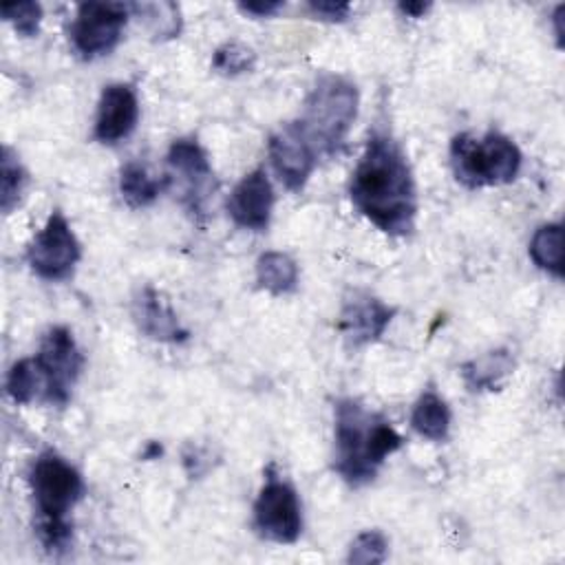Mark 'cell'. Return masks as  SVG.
<instances>
[{"mask_svg": "<svg viewBox=\"0 0 565 565\" xmlns=\"http://www.w3.org/2000/svg\"><path fill=\"white\" fill-rule=\"evenodd\" d=\"M170 7H172V2L130 4V11H135L137 15H141L148 22L152 35H157V38H174L181 31V18H179V9L172 11L168 18H163V13H168Z\"/></svg>", "mask_w": 565, "mask_h": 565, "instance_id": "obj_25", "label": "cell"}, {"mask_svg": "<svg viewBox=\"0 0 565 565\" xmlns=\"http://www.w3.org/2000/svg\"><path fill=\"white\" fill-rule=\"evenodd\" d=\"M79 258L82 245L66 216L55 210L29 243L26 263L35 276L55 282L71 278Z\"/></svg>", "mask_w": 565, "mask_h": 565, "instance_id": "obj_9", "label": "cell"}, {"mask_svg": "<svg viewBox=\"0 0 565 565\" xmlns=\"http://www.w3.org/2000/svg\"><path fill=\"white\" fill-rule=\"evenodd\" d=\"M254 530L274 543H296L302 532V508L296 488L269 463L254 501Z\"/></svg>", "mask_w": 565, "mask_h": 565, "instance_id": "obj_7", "label": "cell"}, {"mask_svg": "<svg viewBox=\"0 0 565 565\" xmlns=\"http://www.w3.org/2000/svg\"><path fill=\"white\" fill-rule=\"evenodd\" d=\"M514 371V355L510 349H492L479 358L461 364V377L475 393L499 391L505 377Z\"/></svg>", "mask_w": 565, "mask_h": 565, "instance_id": "obj_16", "label": "cell"}, {"mask_svg": "<svg viewBox=\"0 0 565 565\" xmlns=\"http://www.w3.org/2000/svg\"><path fill=\"white\" fill-rule=\"evenodd\" d=\"M395 311H397L395 307L386 305L371 291L353 289L344 296V302L338 316V331L342 333L344 342L351 349L366 347L384 335Z\"/></svg>", "mask_w": 565, "mask_h": 565, "instance_id": "obj_11", "label": "cell"}, {"mask_svg": "<svg viewBox=\"0 0 565 565\" xmlns=\"http://www.w3.org/2000/svg\"><path fill=\"white\" fill-rule=\"evenodd\" d=\"M7 393L15 404H31L42 399V377L33 358L18 360L7 373Z\"/></svg>", "mask_w": 565, "mask_h": 565, "instance_id": "obj_22", "label": "cell"}, {"mask_svg": "<svg viewBox=\"0 0 565 565\" xmlns=\"http://www.w3.org/2000/svg\"><path fill=\"white\" fill-rule=\"evenodd\" d=\"M274 172L289 192H300L318 163V152L300 130L298 121L280 126L267 141Z\"/></svg>", "mask_w": 565, "mask_h": 565, "instance_id": "obj_10", "label": "cell"}, {"mask_svg": "<svg viewBox=\"0 0 565 565\" xmlns=\"http://www.w3.org/2000/svg\"><path fill=\"white\" fill-rule=\"evenodd\" d=\"M256 282L271 296L291 294L298 287V265L285 252H265L256 260Z\"/></svg>", "mask_w": 565, "mask_h": 565, "instance_id": "obj_19", "label": "cell"}, {"mask_svg": "<svg viewBox=\"0 0 565 565\" xmlns=\"http://www.w3.org/2000/svg\"><path fill=\"white\" fill-rule=\"evenodd\" d=\"M530 258L543 271L563 278V225L545 223L530 241Z\"/></svg>", "mask_w": 565, "mask_h": 565, "instance_id": "obj_20", "label": "cell"}, {"mask_svg": "<svg viewBox=\"0 0 565 565\" xmlns=\"http://www.w3.org/2000/svg\"><path fill=\"white\" fill-rule=\"evenodd\" d=\"M130 18L124 2H82L68 29L71 44L82 60L108 55L119 44Z\"/></svg>", "mask_w": 565, "mask_h": 565, "instance_id": "obj_8", "label": "cell"}, {"mask_svg": "<svg viewBox=\"0 0 565 565\" xmlns=\"http://www.w3.org/2000/svg\"><path fill=\"white\" fill-rule=\"evenodd\" d=\"M307 9L311 11V15L316 20H324V22H342L351 13V4L349 2H329V0L309 2Z\"/></svg>", "mask_w": 565, "mask_h": 565, "instance_id": "obj_27", "label": "cell"}, {"mask_svg": "<svg viewBox=\"0 0 565 565\" xmlns=\"http://www.w3.org/2000/svg\"><path fill=\"white\" fill-rule=\"evenodd\" d=\"M170 185V177L154 179L139 161H128L119 170V192L128 207H148Z\"/></svg>", "mask_w": 565, "mask_h": 565, "instance_id": "obj_18", "label": "cell"}, {"mask_svg": "<svg viewBox=\"0 0 565 565\" xmlns=\"http://www.w3.org/2000/svg\"><path fill=\"white\" fill-rule=\"evenodd\" d=\"M521 163L523 157L519 146L497 130H490L483 137L459 132L450 141L452 174L470 190L512 183Z\"/></svg>", "mask_w": 565, "mask_h": 565, "instance_id": "obj_5", "label": "cell"}, {"mask_svg": "<svg viewBox=\"0 0 565 565\" xmlns=\"http://www.w3.org/2000/svg\"><path fill=\"white\" fill-rule=\"evenodd\" d=\"M282 7H285L282 2H241L238 4V9L243 13H249V15H256V18H269Z\"/></svg>", "mask_w": 565, "mask_h": 565, "instance_id": "obj_28", "label": "cell"}, {"mask_svg": "<svg viewBox=\"0 0 565 565\" xmlns=\"http://www.w3.org/2000/svg\"><path fill=\"white\" fill-rule=\"evenodd\" d=\"M397 9L408 18H422L430 9V2H399Z\"/></svg>", "mask_w": 565, "mask_h": 565, "instance_id": "obj_29", "label": "cell"}, {"mask_svg": "<svg viewBox=\"0 0 565 565\" xmlns=\"http://www.w3.org/2000/svg\"><path fill=\"white\" fill-rule=\"evenodd\" d=\"M2 18L13 24L18 35L22 38H33L40 31L42 22V7L38 2H15V4H4L0 9Z\"/></svg>", "mask_w": 565, "mask_h": 565, "instance_id": "obj_26", "label": "cell"}, {"mask_svg": "<svg viewBox=\"0 0 565 565\" xmlns=\"http://www.w3.org/2000/svg\"><path fill=\"white\" fill-rule=\"evenodd\" d=\"M33 360L42 377V402L64 408L84 369V355L73 331L64 324L46 329Z\"/></svg>", "mask_w": 565, "mask_h": 565, "instance_id": "obj_6", "label": "cell"}, {"mask_svg": "<svg viewBox=\"0 0 565 565\" xmlns=\"http://www.w3.org/2000/svg\"><path fill=\"white\" fill-rule=\"evenodd\" d=\"M404 437L375 411L355 397L333 406V470L351 488L371 483L388 455L399 450Z\"/></svg>", "mask_w": 565, "mask_h": 565, "instance_id": "obj_2", "label": "cell"}, {"mask_svg": "<svg viewBox=\"0 0 565 565\" xmlns=\"http://www.w3.org/2000/svg\"><path fill=\"white\" fill-rule=\"evenodd\" d=\"M386 556H388L386 536L380 530H364L351 541L347 561L355 565H373V563H384Z\"/></svg>", "mask_w": 565, "mask_h": 565, "instance_id": "obj_24", "label": "cell"}, {"mask_svg": "<svg viewBox=\"0 0 565 565\" xmlns=\"http://www.w3.org/2000/svg\"><path fill=\"white\" fill-rule=\"evenodd\" d=\"M358 86L351 79L333 73H324L316 79L305 99L298 126L318 157H335L344 148L347 135L358 117Z\"/></svg>", "mask_w": 565, "mask_h": 565, "instance_id": "obj_4", "label": "cell"}, {"mask_svg": "<svg viewBox=\"0 0 565 565\" xmlns=\"http://www.w3.org/2000/svg\"><path fill=\"white\" fill-rule=\"evenodd\" d=\"M225 207L236 227L265 232L274 210V188L265 168L247 172L230 192Z\"/></svg>", "mask_w": 565, "mask_h": 565, "instance_id": "obj_13", "label": "cell"}, {"mask_svg": "<svg viewBox=\"0 0 565 565\" xmlns=\"http://www.w3.org/2000/svg\"><path fill=\"white\" fill-rule=\"evenodd\" d=\"M137 121H139V99L132 84L115 82L104 86L97 102L93 137L99 143H108V146L119 143L121 139L130 137V132L137 128Z\"/></svg>", "mask_w": 565, "mask_h": 565, "instance_id": "obj_14", "label": "cell"}, {"mask_svg": "<svg viewBox=\"0 0 565 565\" xmlns=\"http://www.w3.org/2000/svg\"><path fill=\"white\" fill-rule=\"evenodd\" d=\"M29 488L38 510L35 532L46 552L60 554L73 541V525L66 514L84 497V479L55 450L40 452L29 468Z\"/></svg>", "mask_w": 565, "mask_h": 565, "instance_id": "obj_3", "label": "cell"}, {"mask_svg": "<svg viewBox=\"0 0 565 565\" xmlns=\"http://www.w3.org/2000/svg\"><path fill=\"white\" fill-rule=\"evenodd\" d=\"M26 185V170L22 168L18 154L4 146L0 159V207L4 214H11L24 192Z\"/></svg>", "mask_w": 565, "mask_h": 565, "instance_id": "obj_21", "label": "cell"}, {"mask_svg": "<svg viewBox=\"0 0 565 565\" xmlns=\"http://www.w3.org/2000/svg\"><path fill=\"white\" fill-rule=\"evenodd\" d=\"M166 159L170 168L183 179V203L188 210L196 216L203 214L205 201L218 188L205 148L194 137H181L170 143Z\"/></svg>", "mask_w": 565, "mask_h": 565, "instance_id": "obj_12", "label": "cell"}, {"mask_svg": "<svg viewBox=\"0 0 565 565\" xmlns=\"http://www.w3.org/2000/svg\"><path fill=\"white\" fill-rule=\"evenodd\" d=\"M411 426L430 441H444L450 433V408L446 399L437 391L426 388L413 404Z\"/></svg>", "mask_w": 565, "mask_h": 565, "instance_id": "obj_17", "label": "cell"}, {"mask_svg": "<svg viewBox=\"0 0 565 565\" xmlns=\"http://www.w3.org/2000/svg\"><path fill=\"white\" fill-rule=\"evenodd\" d=\"M130 311H132V320H135L137 329L150 340L179 344V342H185L190 335L188 329L181 327L174 309L163 298V294L150 285L141 287L135 294Z\"/></svg>", "mask_w": 565, "mask_h": 565, "instance_id": "obj_15", "label": "cell"}, {"mask_svg": "<svg viewBox=\"0 0 565 565\" xmlns=\"http://www.w3.org/2000/svg\"><path fill=\"white\" fill-rule=\"evenodd\" d=\"M349 196L353 207L388 236H408L415 230L417 190L402 146L386 130H373L358 159Z\"/></svg>", "mask_w": 565, "mask_h": 565, "instance_id": "obj_1", "label": "cell"}, {"mask_svg": "<svg viewBox=\"0 0 565 565\" xmlns=\"http://www.w3.org/2000/svg\"><path fill=\"white\" fill-rule=\"evenodd\" d=\"M256 64V53L243 42H225L212 55V68L221 75L234 77L249 73Z\"/></svg>", "mask_w": 565, "mask_h": 565, "instance_id": "obj_23", "label": "cell"}]
</instances>
